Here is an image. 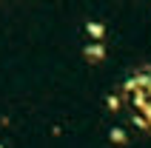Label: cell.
<instances>
[{
	"label": "cell",
	"instance_id": "3",
	"mask_svg": "<svg viewBox=\"0 0 151 148\" xmlns=\"http://www.w3.org/2000/svg\"><path fill=\"white\" fill-rule=\"evenodd\" d=\"M86 34H88L91 40H106V23H100V20H88V23H86Z\"/></svg>",
	"mask_w": 151,
	"mask_h": 148
},
{
	"label": "cell",
	"instance_id": "5",
	"mask_svg": "<svg viewBox=\"0 0 151 148\" xmlns=\"http://www.w3.org/2000/svg\"><path fill=\"white\" fill-rule=\"evenodd\" d=\"M0 148H3V145H0Z\"/></svg>",
	"mask_w": 151,
	"mask_h": 148
},
{
	"label": "cell",
	"instance_id": "2",
	"mask_svg": "<svg viewBox=\"0 0 151 148\" xmlns=\"http://www.w3.org/2000/svg\"><path fill=\"white\" fill-rule=\"evenodd\" d=\"M106 54H109V51H106V43L103 40H88L83 46V57L88 60V63H103Z\"/></svg>",
	"mask_w": 151,
	"mask_h": 148
},
{
	"label": "cell",
	"instance_id": "1",
	"mask_svg": "<svg viewBox=\"0 0 151 148\" xmlns=\"http://www.w3.org/2000/svg\"><path fill=\"white\" fill-rule=\"evenodd\" d=\"M123 97L131 106V120L143 131H151V68H140L123 83Z\"/></svg>",
	"mask_w": 151,
	"mask_h": 148
},
{
	"label": "cell",
	"instance_id": "4",
	"mask_svg": "<svg viewBox=\"0 0 151 148\" xmlns=\"http://www.w3.org/2000/svg\"><path fill=\"white\" fill-rule=\"evenodd\" d=\"M109 140H111V142H117V145H123V142H126L128 137H126V131H123V128H111Z\"/></svg>",
	"mask_w": 151,
	"mask_h": 148
}]
</instances>
